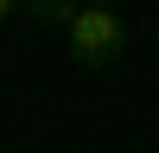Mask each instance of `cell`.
Wrapping results in <instances>:
<instances>
[{
    "mask_svg": "<svg viewBox=\"0 0 159 153\" xmlns=\"http://www.w3.org/2000/svg\"><path fill=\"white\" fill-rule=\"evenodd\" d=\"M64 51H70L83 70H108V64H121L127 51V26L115 7H83L70 26H64Z\"/></svg>",
    "mask_w": 159,
    "mask_h": 153,
    "instance_id": "obj_1",
    "label": "cell"
},
{
    "mask_svg": "<svg viewBox=\"0 0 159 153\" xmlns=\"http://www.w3.org/2000/svg\"><path fill=\"white\" fill-rule=\"evenodd\" d=\"M19 13H25V19H38V26H57V32H64V26L83 13V0H19Z\"/></svg>",
    "mask_w": 159,
    "mask_h": 153,
    "instance_id": "obj_2",
    "label": "cell"
},
{
    "mask_svg": "<svg viewBox=\"0 0 159 153\" xmlns=\"http://www.w3.org/2000/svg\"><path fill=\"white\" fill-rule=\"evenodd\" d=\"M13 13H19V0H0V26H7V19H13Z\"/></svg>",
    "mask_w": 159,
    "mask_h": 153,
    "instance_id": "obj_3",
    "label": "cell"
},
{
    "mask_svg": "<svg viewBox=\"0 0 159 153\" xmlns=\"http://www.w3.org/2000/svg\"><path fill=\"white\" fill-rule=\"evenodd\" d=\"M83 7H115V0H83Z\"/></svg>",
    "mask_w": 159,
    "mask_h": 153,
    "instance_id": "obj_4",
    "label": "cell"
},
{
    "mask_svg": "<svg viewBox=\"0 0 159 153\" xmlns=\"http://www.w3.org/2000/svg\"><path fill=\"white\" fill-rule=\"evenodd\" d=\"M153 51H159V32H153Z\"/></svg>",
    "mask_w": 159,
    "mask_h": 153,
    "instance_id": "obj_5",
    "label": "cell"
},
{
    "mask_svg": "<svg viewBox=\"0 0 159 153\" xmlns=\"http://www.w3.org/2000/svg\"><path fill=\"white\" fill-rule=\"evenodd\" d=\"M0 64H7V51H0Z\"/></svg>",
    "mask_w": 159,
    "mask_h": 153,
    "instance_id": "obj_6",
    "label": "cell"
}]
</instances>
